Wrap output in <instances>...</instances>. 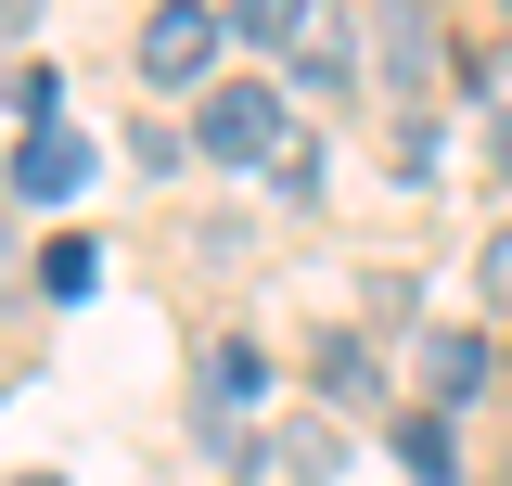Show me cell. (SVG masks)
Here are the masks:
<instances>
[{"label": "cell", "mask_w": 512, "mask_h": 486, "mask_svg": "<svg viewBox=\"0 0 512 486\" xmlns=\"http://www.w3.org/2000/svg\"><path fill=\"white\" fill-rule=\"evenodd\" d=\"M436 52V26H423V0H397V13H384V64H397V77H410V64Z\"/></svg>", "instance_id": "obj_10"}, {"label": "cell", "mask_w": 512, "mask_h": 486, "mask_svg": "<svg viewBox=\"0 0 512 486\" xmlns=\"http://www.w3.org/2000/svg\"><path fill=\"white\" fill-rule=\"evenodd\" d=\"M90 269H103L90 243H52V256H39V295H90Z\"/></svg>", "instance_id": "obj_11"}, {"label": "cell", "mask_w": 512, "mask_h": 486, "mask_svg": "<svg viewBox=\"0 0 512 486\" xmlns=\"http://www.w3.org/2000/svg\"><path fill=\"white\" fill-rule=\"evenodd\" d=\"M320 397H346V410H359V397H372V346H346V333H333V346H320Z\"/></svg>", "instance_id": "obj_9"}, {"label": "cell", "mask_w": 512, "mask_h": 486, "mask_svg": "<svg viewBox=\"0 0 512 486\" xmlns=\"http://www.w3.org/2000/svg\"><path fill=\"white\" fill-rule=\"evenodd\" d=\"M487 154H500V180H512V116H500V128H487Z\"/></svg>", "instance_id": "obj_14"}, {"label": "cell", "mask_w": 512, "mask_h": 486, "mask_svg": "<svg viewBox=\"0 0 512 486\" xmlns=\"http://www.w3.org/2000/svg\"><path fill=\"white\" fill-rule=\"evenodd\" d=\"M26 26H39V0H0V39H26Z\"/></svg>", "instance_id": "obj_13"}, {"label": "cell", "mask_w": 512, "mask_h": 486, "mask_svg": "<svg viewBox=\"0 0 512 486\" xmlns=\"http://www.w3.org/2000/svg\"><path fill=\"white\" fill-rule=\"evenodd\" d=\"M269 461H282V474H308V486H320V474H333V461H346V448H333V435H282Z\"/></svg>", "instance_id": "obj_12"}, {"label": "cell", "mask_w": 512, "mask_h": 486, "mask_svg": "<svg viewBox=\"0 0 512 486\" xmlns=\"http://www.w3.org/2000/svg\"><path fill=\"white\" fill-rule=\"evenodd\" d=\"M397 461H410L423 486H448V423H436V410H410V423H397Z\"/></svg>", "instance_id": "obj_8"}, {"label": "cell", "mask_w": 512, "mask_h": 486, "mask_svg": "<svg viewBox=\"0 0 512 486\" xmlns=\"http://www.w3.org/2000/svg\"><path fill=\"white\" fill-rule=\"evenodd\" d=\"M295 141V103L269 90V77H231V90H205V116H192V154H218V167H269Z\"/></svg>", "instance_id": "obj_1"}, {"label": "cell", "mask_w": 512, "mask_h": 486, "mask_svg": "<svg viewBox=\"0 0 512 486\" xmlns=\"http://www.w3.org/2000/svg\"><path fill=\"white\" fill-rule=\"evenodd\" d=\"M90 180V141H77V128H26V141H13V192H26V205H64V192Z\"/></svg>", "instance_id": "obj_4"}, {"label": "cell", "mask_w": 512, "mask_h": 486, "mask_svg": "<svg viewBox=\"0 0 512 486\" xmlns=\"http://www.w3.org/2000/svg\"><path fill=\"white\" fill-rule=\"evenodd\" d=\"M256 397H269V359H256L244 333H218V346H205V384H192V410H205V448H218V461H244V410Z\"/></svg>", "instance_id": "obj_2"}, {"label": "cell", "mask_w": 512, "mask_h": 486, "mask_svg": "<svg viewBox=\"0 0 512 486\" xmlns=\"http://www.w3.org/2000/svg\"><path fill=\"white\" fill-rule=\"evenodd\" d=\"M218 26L256 39V52H308V39H320V0H218Z\"/></svg>", "instance_id": "obj_5"}, {"label": "cell", "mask_w": 512, "mask_h": 486, "mask_svg": "<svg viewBox=\"0 0 512 486\" xmlns=\"http://www.w3.org/2000/svg\"><path fill=\"white\" fill-rule=\"evenodd\" d=\"M269 192H282V205H320V141H308V128L269 154Z\"/></svg>", "instance_id": "obj_7"}, {"label": "cell", "mask_w": 512, "mask_h": 486, "mask_svg": "<svg viewBox=\"0 0 512 486\" xmlns=\"http://www.w3.org/2000/svg\"><path fill=\"white\" fill-rule=\"evenodd\" d=\"M423 384H436L448 410H461V397L487 384V346H474V333H436V346H423Z\"/></svg>", "instance_id": "obj_6"}, {"label": "cell", "mask_w": 512, "mask_h": 486, "mask_svg": "<svg viewBox=\"0 0 512 486\" xmlns=\"http://www.w3.org/2000/svg\"><path fill=\"white\" fill-rule=\"evenodd\" d=\"M218 39H231L218 0H154V26H141V77H154V90H192V77L218 64Z\"/></svg>", "instance_id": "obj_3"}]
</instances>
